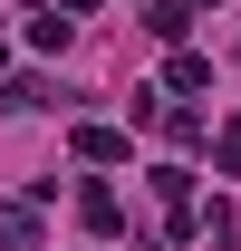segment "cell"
<instances>
[{
	"label": "cell",
	"mask_w": 241,
	"mask_h": 251,
	"mask_svg": "<svg viewBox=\"0 0 241 251\" xmlns=\"http://www.w3.org/2000/svg\"><path fill=\"white\" fill-rule=\"evenodd\" d=\"M135 155V135H116V126H77V164H125Z\"/></svg>",
	"instance_id": "obj_1"
},
{
	"label": "cell",
	"mask_w": 241,
	"mask_h": 251,
	"mask_svg": "<svg viewBox=\"0 0 241 251\" xmlns=\"http://www.w3.org/2000/svg\"><path fill=\"white\" fill-rule=\"evenodd\" d=\"M0 242H10V251H39V213L10 203V193H0Z\"/></svg>",
	"instance_id": "obj_2"
},
{
	"label": "cell",
	"mask_w": 241,
	"mask_h": 251,
	"mask_svg": "<svg viewBox=\"0 0 241 251\" xmlns=\"http://www.w3.org/2000/svg\"><path fill=\"white\" fill-rule=\"evenodd\" d=\"M164 87H174V97L212 87V58H203V49H174V68H164Z\"/></svg>",
	"instance_id": "obj_3"
},
{
	"label": "cell",
	"mask_w": 241,
	"mask_h": 251,
	"mask_svg": "<svg viewBox=\"0 0 241 251\" xmlns=\"http://www.w3.org/2000/svg\"><path fill=\"white\" fill-rule=\"evenodd\" d=\"M77 222H87V232H116V193H106V184H77Z\"/></svg>",
	"instance_id": "obj_4"
},
{
	"label": "cell",
	"mask_w": 241,
	"mask_h": 251,
	"mask_svg": "<svg viewBox=\"0 0 241 251\" xmlns=\"http://www.w3.org/2000/svg\"><path fill=\"white\" fill-rule=\"evenodd\" d=\"M145 29H154V39H164V49H174V39H183V29H193V10H183V0H154V10H145Z\"/></svg>",
	"instance_id": "obj_5"
},
{
	"label": "cell",
	"mask_w": 241,
	"mask_h": 251,
	"mask_svg": "<svg viewBox=\"0 0 241 251\" xmlns=\"http://www.w3.org/2000/svg\"><path fill=\"white\" fill-rule=\"evenodd\" d=\"M212 174H241V116L212 126Z\"/></svg>",
	"instance_id": "obj_6"
},
{
	"label": "cell",
	"mask_w": 241,
	"mask_h": 251,
	"mask_svg": "<svg viewBox=\"0 0 241 251\" xmlns=\"http://www.w3.org/2000/svg\"><path fill=\"white\" fill-rule=\"evenodd\" d=\"M48 10H68V20H87V10H96V0H48Z\"/></svg>",
	"instance_id": "obj_7"
},
{
	"label": "cell",
	"mask_w": 241,
	"mask_h": 251,
	"mask_svg": "<svg viewBox=\"0 0 241 251\" xmlns=\"http://www.w3.org/2000/svg\"><path fill=\"white\" fill-rule=\"evenodd\" d=\"M0 68H10V49H0Z\"/></svg>",
	"instance_id": "obj_8"
}]
</instances>
